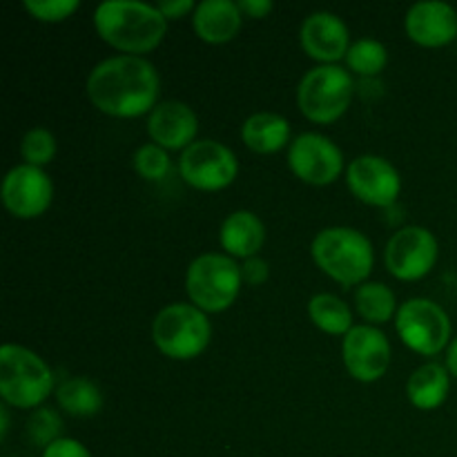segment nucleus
<instances>
[{
	"instance_id": "15",
	"label": "nucleus",
	"mask_w": 457,
	"mask_h": 457,
	"mask_svg": "<svg viewBox=\"0 0 457 457\" xmlns=\"http://www.w3.org/2000/svg\"><path fill=\"white\" fill-rule=\"evenodd\" d=\"M302 49L320 65H337L351 49V31L333 12H312L299 27Z\"/></svg>"
},
{
	"instance_id": "27",
	"label": "nucleus",
	"mask_w": 457,
	"mask_h": 457,
	"mask_svg": "<svg viewBox=\"0 0 457 457\" xmlns=\"http://www.w3.org/2000/svg\"><path fill=\"white\" fill-rule=\"evenodd\" d=\"M62 433V420L61 415L54 413L52 409H36L34 413L27 420V437L34 446H40V449H47L49 445H54L56 440H61Z\"/></svg>"
},
{
	"instance_id": "30",
	"label": "nucleus",
	"mask_w": 457,
	"mask_h": 457,
	"mask_svg": "<svg viewBox=\"0 0 457 457\" xmlns=\"http://www.w3.org/2000/svg\"><path fill=\"white\" fill-rule=\"evenodd\" d=\"M241 277H244V284L253 286H263L270 277V263L266 262L263 257H250L241 263Z\"/></svg>"
},
{
	"instance_id": "20",
	"label": "nucleus",
	"mask_w": 457,
	"mask_h": 457,
	"mask_svg": "<svg viewBox=\"0 0 457 457\" xmlns=\"http://www.w3.org/2000/svg\"><path fill=\"white\" fill-rule=\"evenodd\" d=\"M290 120L277 112H257L250 114L241 125V141L257 154H277L290 147Z\"/></svg>"
},
{
	"instance_id": "5",
	"label": "nucleus",
	"mask_w": 457,
	"mask_h": 457,
	"mask_svg": "<svg viewBox=\"0 0 457 457\" xmlns=\"http://www.w3.org/2000/svg\"><path fill=\"white\" fill-rule=\"evenodd\" d=\"M212 339L208 315L195 303H170L152 321V342L161 355L177 361H190L204 355Z\"/></svg>"
},
{
	"instance_id": "1",
	"label": "nucleus",
	"mask_w": 457,
	"mask_h": 457,
	"mask_svg": "<svg viewBox=\"0 0 457 457\" xmlns=\"http://www.w3.org/2000/svg\"><path fill=\"white\" fill-rule=\"evenodd\" d=\"M89 103L112 119H138L159 105L161 76L145 56H119L98 62L85 83Z\"/></svg>"
},
{
	"instance_id": "21",
	"label": "nucleus",
	"mask_w": 457,
	"mask_h": 457,
	"mask_svg": "<svg viewBox=\"0 0 457 457\" xmlns=\"http://www.w3.org/2000/svg\"><path fill=\"white\" fill-rule=\"evenodd\" d=\"M451 391V373L445 364L427 361L406 382V397L420 411H436Z\"/></svg>"
},
{
	"instance_id": "4",
	"label": "nucleus",
	"mask_w": 457,
	"mask_h": 457,
	"mask_svg": "<svg viewBox=\"0 0 457 457\" xmlns=\"http://www.w3.org/2000/svg\"><path fill=\"white\" fill-rule=\"evenodd\" d=\"M54 393V370L38 353L18 344L0 348V397L13 409H40Z\"/></svg>"
},
{
	"instance_id": "9",
	"label": "nucleus",
	"mask_w": 457,
	"mask_h": 457,
	"mask_svg": "<svg viewBox=\"0 0 457 457\" xmlns=\"http://www.w3.org/2000/svg\"><path fill=\"white\" fill-rule=\"evenodd\" d=\"M179 174L195 190L219 192L235 183L239 174V161L235 152L223 143L201 138L181 152Z\"/></svg>"
},
{
	"instance_id": "7",
	"label": "nucleus",
	"mask_w": 457,
	"mask_h": 457,
	"mask_svg": "<svg viewBox=\"0 0 457 457\" xmlns=\"http://www.w3.org/2000/svg\"><path fill=\"white\" fill-rule=\"evenodd\" d=\"M355 96V80L339 65H317L297 85V107L311 123L330 125L342 119Z\"/></svg>"
},
{
	"instance_id": "19",
	"label": "nucleus",
	"mask_w": 457,
	"mask_h": 457,
	"mask_svg": "<svg viewBox=\"0 0 457 457\" xmlns=\"http://www.w3.org/2000/svg\"><path fill=\"white\" fill-rule=\"evenodd\" d=\"M219 241L232 259L259 257L263 244H266V226L262 219L250 210H235L228 214L219 230Z\"/></svg>"
},
{
	"instance_id": "29",
	"label": "nucleus",
	"mask_w": 457,
	"mask_h": 457,
	"mask_svg": "<svg viewBox=\"0 0 457 457\" xmlns=\"http://www.w3.org/2000/svg\"><path fill=\"white\" fill-rule=\"evenodd\" d=\"M25 12L40 22H62L80 9V0H25Z\"/></svg>"
},
{
	"instance_id": "23",
	"label": "nucleus",
	"mask_w": 457,
	"mask_h": 457,
	"mask_svg": "<svg viewBox=\"0 0 457 457\" xmlns=\"http://www.w3.org/2000/svg\"><path fill=\"white\" fill-rule=\"evenodd\" d=\"M56 402L71 418H94L103 409V393L92 379L79 375L56 388Z\"/></svg>"
},
{
	"instance_id": "22",
	"label": "nucleus",
	"mask_w": 457,
	"mask_h": 457,
	"mask_svg": "<svg viewBox=\"0 0 457 457\" xmlns=\"http://www.w3.org/2000/svg\"><path fill=\"white\" fill-rule=\"evenodd\" d=\"M355 311L369 326H384L395 320L397 297L391 286L382 281H366L355 290Z\"/></svg>"
},
{
	"instance_id": "26",
	"label": "nucleus",
	"mask_w": 457,
	"mask_h": 457,
	"mask_svg": "<svg viewBox=\"0 0 457 457\" xmlns=\"http://www.w3.org/2000/svg\"><path fill=\"white\" fill-rule=\"evenodd\" d=\"M56 137L47 128H31L27 129L21 141V156L27 165L34 168H45L56 156Z\"/></svg>"
},
{
	"instance_id": "18",
	"label": "nucleus",
	"mask_w": 457,
	"mask_h": 457,
	"mask_svg": "<svg viewBox=\"0 0 457 457\" xmlns=\"http://www.w3.org/2000/svg\"><path fill=\"white\" fill-rule=\"evenodd\" d=\"M244 13L232 0H204L192 13V29L204 43L226 45L241 31Z\"/></svg>"
},
{
	"instance_id": "16",
	"label": "nucleus",
	"mask_w": 457,
	"mask_h": 457,
	"mask_svg": "<svg viewBox=\"0 0 457 457\" xmlns=\"http://www.w3.org/2000/svg\"><path fill=\"white\" fill-rule=\"evenodd\" d=\"M404 31L420 47H446L457 38L455 7L440 0L415 3L404 16Z\"/></svg>"
},
{
	"instance_id": "12",
	"label": "nucleus",
	"mask_w": 457,
	"mask_h": 457,
	"mask_svg": "<svg viewBox=\"0 0 457 457\" xmlns=\"http://www.w3.org/2000/svg\"><path fill=\"white\" fill-rule=\"evenodd\" d=\"M391 342L378 326L357 324L342 339V360L348 375L361 384H373L391 366Z\"/></svg>"
},
{
	"instance_id": "31",
	"label": "nucleus",
	"mask_w": 457,
	"mask_h": 457,
	"mask_svg": "<svg viewBox=\"0 0 457 457\" xmlns=\"http://www.w3.org/2000/svg\"><path fill=\"white\" fill-rule=\"evenodd\" d=\"M40 457H92L87 446L74 437H61L54 445H49Z\"/></svg>"
},
{
	"instance_id": "6",
	"label": "nucleus",
	"mask_w": 457,
	"mask_h": 457,
	"mask_svg": "<svg viewBox=\"0 0 457 457\" xmlns=\"http://www.w3.org/2000/svg\"><path fill=\"white\" fill-rule=\"evenodd\" d=\"M241 286H244L241 266L228 254H199L187 266V297H190V303H195L205 315L228 311L239 297Z\"/></svg>"
},
{
	"instance_id": "14",
	"label": "nucleus",
	"mask_w": 457,
	"mask_h": 457,
	"mask_svg": "<svg viewBox=\"0 0 457 457\" xmlns=\"http://www.w3.org/2000/svg\"><path fill=\"white\" fill-rule=\"evenodd\" d=\"M0 196L12 217L38 219L52 205L54 183L43 168L21 163L4 174Z\"/></svg>"
},
{
	"instance_id": "13",
	"label": "nucleus",
	"mask_w": 457,
	"mask_h": 457,
	"mask_svg": "<svg viewBox=\"0 0 457 457\" xmlns=\"http://www.w3.org/2000/svg\"><path fill=\"white\" fill-rule=\"evenodd\" d=\"M346 183L353 196L373 208H391L402 192V177L395 165L378 154H361L346 168Z\"/></svg>"
},
{
	"instance_id": "17",
	"label": "nucleus",
	"mask_w": 457,
	"mask_h": 457,
	"mask_svg": "<svg viewBox=\"0 0 457 457\" xmlns=\"http://www.w3.org/2000/svg\"><path fill=\"white\" fill-rule=\"evenodd\" d=\"M199 116L183 101H161L147 114V134L163 150H187L196 141Z\"/></svg>"
},
{
	"instance_id": "2",
	"label": "nucleus",
	"mask_w": 457,
	"mask_h": 457,
	"mask_svg": "<svg viewBox=\"0 0 457 457\" xmlns=\"http://www.w3.org/2000/svg\"><path fill=\"white\" fill-rule=\"evenodd\" d=\"M94 27L110 47L128 56H143L163 43L168 21L156 4L107 0L94 9Z\"/></svg>"
},
{
	"instance_id": "10",
	"label": "nucleus",
	"mask_w": 457,
	"mask_h": 457,
	"mask_svg": "<svg viewBox=\"0 0 457 457\" xmlns=\"http://www.w3.org/2000/svg\"><path fill=\"white\" fill-rule=\"evenodd\" d=\"M440 244L424 226H404L393 232L384 248L386 270L400 281H420L436 268Z\"/></svg>"
},
{
	"instance_id": "33",
	"label": "nucleus",
	"mask_w": 457,
	"mask_h": 457,
	"mask_svg": "<svg viewBox=\"0 0 457 457\" xmlns=\"http://www.w3.org/2000/svg\"><path fill=\"white\" fill-rule=\"evenodd\" d=\"M239 9L244 18H266L275 9L270 0H239Z\"/></svg>"
},
{
	"instance_id": "24",
	"label": "nucleus",
	"mask_w": 457,
	"mask_h": 457,
	"mask_svg": "<svg viewBox=\"0 0 457 457\" xmlns=\"http://www.w3.org/2000/svg\"><path fill=\"white\" fill-rule=\"evenodd\" d=\"M308 315L311 321L315 324V328H320L321 333L335 335V337H346L353 330V311L344 299H339L337 295L330 293H320L315 297H311L308 302Z\"/></svg>"
},
{
	"instance_id": "25",
	"label": "nucleus",
	"mask_w": 457,
	"mask_h": 457,
	"mask_svg": "<svg viewBox=\"0 0 457 457\" xmlns=\"http://www.w3.org/2000/svg\"><path fill=\"white\" fill-rule=\"evenodd\" d=\"M346 65L357 76H378L388 65V49L375 38H360L346 54Z\"/></svg>"
},
{
	"instance_id": "3",
	"label": "nucleus",
	"mask_w": 457,
	"mask_h": 457,
	"mask_svg": "<svg viewBox=\"0 0 457 457\" xmlns=\"http://www.w3.org/2000/svg\"><path fill=\"white\" fill-rule=\"evenodd\" d=\"M315 266L342 286H361L375 266V250L369 237L357 228L330 226L315 235L311 244Z\"/></svg>"
},
{
	"instance_id": "32",
	"label": "nucleus",
	"mask_w": 457,
	"mask_h": 457,
	"mask_svg": "<svg viewBox=\"0 0 457 457\" xmlns=\"http://www.w3.org/2000/svg\"><path fill=\"white\" fill-rule=\"evenodd\" d=\"M156 7H159V12L163 13L165 21H181V18L190 16V13H195L196 4L192 3V0H161V3H156Z\"/></svg>"
},
{
	"instance_id": "11",
	"label": "nucleus",
	"mask_w": 457,
	"mask_h": 457,
	"mask_svg": "<svg viewBox=\"0 0 457 457\" xmlns=\"http://www.w3.org/2000/svg\"><path fill=\"white\" fill-rule=\"evenodd\" d=\"M288 168L308 186H330L344 172V152L333 138L320 132H303L288 147Z\"/></svg>"
},
{
	"instance_id": "34",
	"label": "nucleus",
	"mask_w": 457,
	"mask_h": 457,
	"mask_svg": "<svg viewBox=\"0 0 457 457\" xmlns=\"http://www.w3.org/2000/svg\"><path fill=\"white\" fill-rule=\"evenodd\" d=\"M446 369H449L451 378L457 379V337L451 342V346L446 348Z\"/></svg>"
},
{
	"instance_id": "35",
	"label": "nucleus",
	"mask_w": 457,
	"mask_h": 457,
	"mask_svg": "<svg viewBox=\"0 0 457 457\" xmlns=\"http://www.w3.org/2000/svg\"><path fill=\"white\" fill-rule=\"evenodd\" d=\"M7 433H9V409H7V404H3L0 406V437H7Z\"/></svg>"
},
{
	"instance_id": "28",
	"label": "nucleus",
	"mask_w": 457,
	"mask_h": 457,
	"mask_svg": "<svg viewBox=\"0 0 457 457\" xmlns=\"http://www.w3.org/2000/svg\"><path fill=\"white\" fill-rule=\"evenodd\" d=\"M132 163L138 177L145 179V181H161V179L168 177L170 165H172L168 150L159 147L156 143H145V145L137 147Z\"/></svg>"
},
{
	"instance_id": "8",
	"label": "nucleus",
	"mask_w": 457,
	"mask_h": 457,
	"mask_svg": "<svg viewBox=\"0 0 457 457\" xmlns=\"http://www.w3.org/2000/svg\"><path fill=\"white\" fill-rule=\"evenodd\" d=\"M397 337L406 348L422 357H436L453 342L451 317L440 303L427 297H411L395 315Z\"/></svg>"
}]
</instances>
